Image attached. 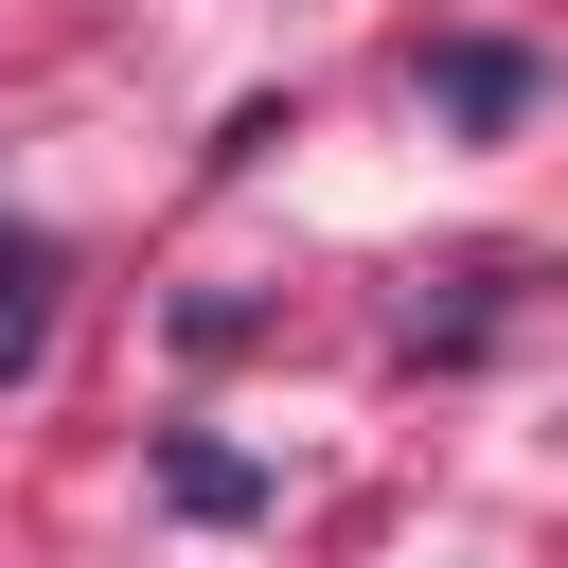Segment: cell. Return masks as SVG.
<instances>
[{"mask_svg": "<svg viewBox=\"0 0 568 568\" xmlns=\"http://www.w3.org/2000/svg\"><path fill=\"white\" fill-rule=\"evenodd\" d=\"M532 89H550L532 36H426V106H444V124H515Z\"/></svg>", "mask_w": 568, "mask_h": 568, "instance_id": "obj_1", "label": "cell"}, {"mask_svg": "<svg viewBox=\"0 0 568 568\" xmlns=\"http://www.w3.org/2000/svg\"><path fill=\"white\" fill-rule=\"evenodd\" d=\"M53 284H71V248L53 231H0V390L53 355Z\"/></svg>", "mask_w": 568, "mask_h": 568, "instance_id": "obj_2", "label": "cell"}, {"mask_svg": "<svg viewBox=\"0 0 568 568\" xmlns=\"http://www.w3.org/2000/svg\"><path fill=\"white\" fill-rule=\"evenodd\" d=\"M160 497L231 532V515H266V462H248V444H160Z\"/></svg>", "mask_w": 568, "mask_h": 568, "instance_id": "obj_3", "label": "cell"}]
</instances>
